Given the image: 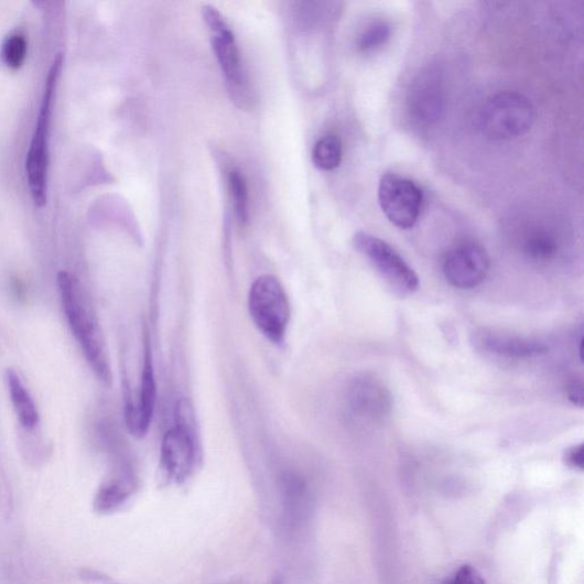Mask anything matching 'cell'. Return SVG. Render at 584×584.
<instances>
[{
	"instance_id": "18",
	"label": "cell",
	"mask_w": 584,
	"mask_h": 584,
	"mask_svg": "<svg viewBox=\"0 0 584 584\" xmlns=\"http://www.w3.org/2000/svg\"><path fill=\"white\" fill-rule=\"evenodd\" d=\"M560 245L558 238L545 230H536L524 241L526 255L536 262H548L553 259Z\"/></svg>"
},
{
	"instance_id": "2",
	"label": "cell",
	"mask_w": 584,
	"mask_h": 584,
	"mask_svg": "<svg viewBox=\"0 0 584 584\" xmlns=\"http://www.w3.org/2000/svg\"><path fill=\"white\" fill-rule=\"evenodd\" d=\"M63 57L58 55L50 69L41 109L36 120L35 131L32 134L26 154V179L32 201L37 207H43L47 201V173L50 162V133L54 105V95L58 85Z\"/></svg>"
},
{
	"instance_id": "7",
	"label": "cell",
	"mask_w": 584,
	"mask_h": 584,
	"mask_svg": "<svg viewBox=\"0 0 584 584\" xmlns=\"http://www.w3.org/2000/svg\"><path fill=\"white\" fill-rule=\"evenodd\" d=\"M378 198L382 213L400 229H411L423 208V192L409 179L397 174L381 177Z\"/></svg>"
},
{
	"instance_id": "4",
	"label": "cell",
	"mask_w": 584,
	"mask_h": 584,
	"mask_svg": "<svg viewBox=\"0 0 584 584\" xmlns=\"http://www.w3.org/2000/svg\"><path fill=\"white\" fill-rule=\"evenodd\" d=\"M248 307L257 329L272 343H282L289 326L290 305L281 282L273 275L259 277L250 286Z\"/></svg>"
},
{
	"instance_id": "17",
	"label": "cell",
	"mask_w": 584,
	"mask_h": 584,
	"mask_svg": "<svg viewBox=\"0 0 584 584\" xmlns=\"http://www.w3.org/2000/svg\"><path fill=\"white\" fill-rule=\"evenodd\" d=\"M343 158V143L337 136H327L318 140L313 150L314 165L331 172L339 167Z\"/></svg>"
},
{
	"instance_id": "15",
	"label": "cell",
	"mask_w": 584,
	"mask_h": 584,
	"mask_svg": "<svg viewBox=\"0 0 584 584\" xmlns=\"http://www.w3.org/2000/svg\"><path fill=\"white\" fill-rule=\"evenodd\" d=\"M136 489L137 479L133 471L122 466L101 485L96 495L95 508L101 512L115 511L134 495Z\"/></svg>"
},
{
	"instance_id": "20",
	"label": "cell",
	"mask_w": 584,
	"mask_h": 584,
	"mask_svg": "<svg viewBox=\"0 0 584 584\" xmlns=\"http://www.w3.org/2000/svg\"><path fill=\"white\" fill-rule=\"evenodd\" d=\"M229 187L236 215L240 224L248 221V187L245 176L239 171H234L229 176Z\"/></svg>"
},
{
	"instance_id": "10",
	"label": "cell",
	"mask_w": 584,
	"mask_h": 584,
	"mask_svg": "<svg viewBox=\"0 0 584 584\" xmlns=\"http://www.w3.org/2000/svg\"><path fill=\"white\" fill-rule=\"evenodd\" d=\"M490 270L488 252L480 246L469 244L447 252L443 273L447 282L459 289H473L480 284Z\"/></svg>"
},
{
	"instance_id": "19",
	"label": "cell",
	"mask_w": 584,
	"mask_h": 584,
	"mask_svg": "<svg viewBox=\"0 0 584 584\" xmlns=\"http://www.w3.org/2000/svg\"><path fill=\"white\" fill-rule=\"evenodd\" d=\"M392 29L385 21H375L368 24L358 37V47L364 53H370L382 47L391 39Z\"/></svg>"
},
{
	"instance_id": "25",
	"label": "cell",
	"mask_w": 584,
	"mask_h": 584,
	"mask_svg": "<svg viewBox=\"0 0 584 584\" xmlns=\"http://www.w3.org/2000/svg\"><path fill=\"white\" fill-rule=\"evenodd\" d=\"M13 289L15 290V295L18 299H24L25 290H24L23 284L19 280L14 281Z\"/></svg>"
},
{
	"instance_id": "13",
	"label": "cell",
	"mask_w": 584,
	"mask_h": 584,
	"mask_svg": "<svg viewBox=\"0 0 584 584\" xmlns=\"http://www.w3.org/2000/svg\"><path fill=\"white\" fill-rule=\"evenodd\" d=\"M279 494L282 505V522L286 530L302 527L310 506V488L305 477L292 469L279 476Z\"/></svg>"
},
{
	"instance_id": "21",
	"label": "cell",
	"mask_w": 584,
	"mask_h": 584,
	"mask_svg": "<svg viewBox=\"0 0 584 584\" xmlns=\"http://www.w3.org/2000/svg\"><path fill=\"white\" fill-rule=\"evenodd\" d=\"M26 40L21 34L10 35L3 44L2 57L10 69H20L26 58Z\"/></svg>"
},
{
	"instance_id": "26",
	"label": "cell",
	"mask_w": 584,
	"mask_h": 584,
	"mask_svg": "<svg viewBox=\"0 0 584 584\" xmlns=\"http://www.w3.org/2000/svg\"><path fill=\"white\" fill-rule=\"evenodd\" d=\"M273 584H284L281 578H277Z\"/></svg>"
},
{
	"instance_id": "8",
	"label": "cell",
	"mask_w": 584,
	"mask_h": 584,
	"mask_svg": "<svg viewBox=\"0 0 584 584\" xmlns=\"http://www.w3.org/2000/svg\"><path fill=\"white\" fill-rule=\"evenodd\" d=\"M445 108V86L442 72L435 67L421 71L410 84L407 110L412 121L421 127L435 125Z\"/></svg>"
},
{
	"instance_id": "9",
	"label": "cell",
	"mask_w": 584,
	"mask_h": 584,
	"mask_svg": "<svg viewBox=\"0 0 584 584\" xmlns=\"http://www.w3.org/2000/svg\"><path fill=\"white\" fill-rule=\"evenodd\" d=\"M347 405L355 418L367 423H382L393 410V398L374 375L355 377L347 389Z\"/></svg>"
},
{
	"instance_id": "5",
	"label": "cell",
	"mask_w": 584,
	"mask_h": 584,
	"mask_svg": "<svg viewBox=\"0 0 584 584\" xmlns=\"http://www.w3.org/2000/svg\"><path fill=\"white\" fill-rule=\"evenodd\" d=\"M177 423L162 439L160 471L170 483L182 484L193 472L197 462V444L185 402L177 405Z\"/></svg>"
},
{
	"instance_id": "22",
	"label": "cell",
	"mask_w": 584,
	"mask_h": 584,
	"mask_svg": "<svg viewBox=\"0 0 584 584\" xmlns=\"http://www.w3.org/2000/svg\"><path fill=\"white\" fill-rule=\"evenodd\" d=\"M444 584H486V581L477 569L472 565H464Z\"/></svg>"
},
{
	"instance_id": "1",
	"label": "cell",
	"mask_w": 584,
	"mask_h": 584,
	"mask_svg": "<svg viewBox=\"0 0 584 584\" xmlns=\"http://www.w3.org/2000/svg\"><path fill=\"white\" fill-rule=\"evenodd\" d=\"M57 285L64 313L87 363L97 378L106 385H111V367L99 322L93 313L80 282L72 273L60 272Z\"/></svg>"
},
{
	"instance_id": "12",
	"label": "cell",
	"mask_w": 584,
	"mask_h": 584,
	"mask_svg": "<svg viewBox=\"0 0 584 584\" xmlns=\"http://www.w3.org/2000/svg\"><path fill=\"white\" fill-rule=\"evenodd\" d=\"M156 402V383L152 361V350L148 333L144 344V366L138 404L127 403L126 421L129 431L137 437H143L152 423Z\"/></svg>"
},
{
	"instance_id": "11",
	"label": "cell",
	"mask_w": 584,
	"mask_h": 584,
	"mask_svg": "<svg viewBox=\"0 0 584 584\" xmlns=\"http://www.w3.org/2000/svg\"><path fill=\"white\" fill-rule=\"evenodd\" d=\"M204 19L210 30V40L219 67L232 87L245 84L240 52L230 30L220 13L212 8H204Z\"/></svg>"
},
{
	"instance_id": "6",
	"label": "cell",
	"mask_w": 584,
	"mask_h": 584,
	"mask_svg": "<svg viewBox=\"0 0 584 584\" xmlns=\"http://www.w3.org/2000/svg\"><path fill=\"white\" fill-rule=\"evenodd\" d=\"M353 244L396 294L408 296L419 289L418 275L392 246L366 232L356 234Z\"/></svg>"
},
{
	"instance_id": "3",
	"label": "cell",
	"mask_w": 584,
	"mask_h": 584,
	"mask_svg": "<svg viewBox=\"0 0 584 584\" xmlns=\"http://www.w3.org/2000/svg\"><path fill=\"white\" fill-rule=\"evenodd\" d=\"M534 121L532 102L523 94L510 90L490 96L478 113L479 131L494 141L523 137L530 132Z\"/></svg>"
},
{
	"instance_id": "16",
	"label": "cell",
	"mask_w": 584,
	"mask_h": 584,
	"mask_svg": "<svg viewBox=\"0 0 584 584\" xmlns=\"http://www.w3.org/2000/svg\"><path fill=\"white\" fill-rule=\"evenodd\" d=\"M7 380L11 400L20 424L25 430H34L40 423V414L34 400H32L30 393L26 391L24 383L15 370H8Z\"/></svg>"
},
{
	"instance_id": "23",
	"label": "cell",
	"mask_w": 584,
	"mask_h": 584,
	"mask_svg": "<svg viewBox=\"0 0 584 584\" xmlns=\"http://www.w3.org/2000/svg\"><path fill=\"white\" fill-rule=\"evenodd\" d=\"M564 464L573 469L583 471L584 467V448L583 444L573 445L565 450L563 456Z\"/></svg>"
},
{
	"instance_id": "24",
	"label": "cell",
	"mask_w": 584,
	"mask_h": 584,
	"mask_svg": "<svg viewBox=\"0 0 584 584\" xmlns=\"http://www.w3.org/2000/svg\"><path fill=\"white\" fill-rule=\"evenodd\" d=\"M566 396L569 400L576 407H583V383L574 380L566 387Z\"/></svg>"
},
{
	"instance_id": "14",
	"label": "cell",
	"mask_w": 584,
	"mask_h": 584,
	"mask_svg": "<svg viewBox=\"0 0 584 584\" xmlns=\"http://www.w3.org/2000/svg\"><path fill=\"white\" fill-rule=\"evenodd\" d=\"M474 345L480 352L516 360L536 358L548 352V347L541 342L493 331L476 333Z\"/></svg>"
}]
</instances>
